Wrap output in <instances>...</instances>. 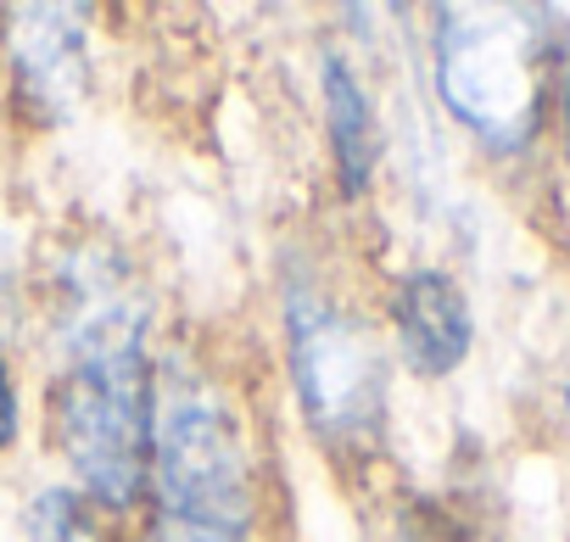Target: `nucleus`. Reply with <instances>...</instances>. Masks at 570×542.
<instances>
[{"label": "nucleus", "instance_id": "f257e3e1", "mask_svg": "<svg viewBox=\"0 0 570 542\" xmlns=\"http://www.w3.org/2000/svg\"><path fill=\"white\" fill-rule=\"evenodd\" d=\"M151 308L107 257H79L62 280V375L51 431L73 492L96 509H135L151 464Z\"/></svg>", "mask_w": 570, "mask_h": 542}, {"label": "nucleus", "instance_id": "f03ea898", "mask_svg": "<svg viewBox=\"0 0 570 542\" xmlns=\"http://www.w3.org/2000/svg\"><path fill=\"white\" fill-rule=\"evenodd\" d=\"M570 73V35L553 7H436L431 85L442 112L487 151L525 157Z\"/></svg>", "mask_w": 570, "mask_h": 542}, {"label": "nucleus", "instance_id": "7ed1b4c3", "mask_svg": "<svg viewBox=\"0 0 570 542\" xmlns=\"http://www.w3.org/2000/svg\"><path fill=\"white\" fill-rule=\"evenodd\" d=\"M146 492L168 525L252 536L257 525V459L240 408L202 369H151V464Z\"/></svg>", "mask_w": 570, "mask_h": 542}, {"label": "nucleus", "instance_id": "20e7f679", "mask_svg": "<svg viewBox=\"0 0 570 542\" xmlns=\"http://www.w3.org/2000/svg\"><path fill=\"white\" fill-rule=\"evenodd\" d=\"M285 369H292V392L308 431L331 453L358 459L381 442L386 347L353 308L297 286L285 297Z\"/></svg>", "mask_w": 570, "mask_h": 542}, {"label": "nucleus", "instance_id": "39448f33", "mask_svg": "<svg viewBox=\"0 0 570 542\" xmlns=\"http://www.w3.org/2000/svg\"><path fill=\"white\" fill-rule=\"evenodd\" d=\"M0 57L12 90L35 124H62L90 73V12L85 7H7L0 12Z\"/></svg>", "mask_w": 570, "mask_h": 542}, {"label": "nucleus", "instance_id": "423d86ee", "mask_svg": "<svg viewBox=\"0 0 570 542\" xmlns=\"http://www.w3.org/2000/svg\"><path fill=\"white\" fill-rule=\"evenodd\" d=\"M386 314H392V347H397L403 369L420 381H448L475 353L470 292L459 286V275H448L436 263L403 268Z\"/></svg>", "mask_w": 570, "mask_h": 542}, {"label": "nucleus", "instance_id": "0eeeda50", "mask_svg": "<svg viewBox=\"0 0 570 542\" xmlns=\"http://www.w3.org/2000/svg\"><path fill=\"white\" fill-rule=\"evenodd\" d=\"M320 90H325V129H331V157H336V185L342 196H364L370 179H375V162H381V124H375V101H370V85L358 79V68L331 51L325 57V73H320Z\"/></svg>", "mask_w": 570, "mask_h": 542}, {"label": "nucleus", "instance_id": "6e6552de", "mask_svg": "<svg viewBox=\"0 0 570 542\" xmlns=\"http://www.w3.org/2000/svg\"><path fill=\"white\" fill-rule=\"evenodd\" d=\"M23 542H101V531L73 486H46L23 514Z\"/></svg>", "mask_w": 570, "mask_h": 542}, {"label": "nucleus", "instance_id": "1a4fd4ad", "mask_svg": "<svg viewBox=\"0 0 570 542\" xmlns=\"http://www.w3.org/2000/svg\"><path fill=\"white\" fill-rule=\"evenodd\" d=\"M397 542H481V536H475V525H470L459 509H448V503H436V497H420V503L403 509Z\"/></svg>", "mask_w": 570, "mask_h": 542}, {"label": "nucleus", "instance_id": "9d476101", "mask_svg": "<svg viewBox=\"0 0 570 542\" xmlns=\"http://www.w3.org/2000/svg\"><path fill=\"white\" fill-rule=\"evenodd\" d=\"M23 431V397H18V375H12V358L0 353V453H12Z\"/></svg>", "mask_w": 570, "mask_h": 542}, {"label": "nucleus", "instance_id": "9b49d317", "mask_svg": "<svg viewBox=\"0 0 570 542\" xmlns=\"http://www.w3.org/2000/svg\"><path fill=\"white\" fill-rule=\"evenodd\" d=\"M553 124H559V162H564V190H570V73L559 79V96H553Z\"/></svg>", "mask_w": 570, "mask_h": 542}, {"label": "nucleus", "instance_id": "f8f14e48", "mask_svg": "<svg viewBox=\"0 0 570 542\" xmlns=\"http://www.w3.org/2000/svg\"><path fill=\"white\" fill-rule=\"evenodd\" d=\"M151 542H252V536H213V531H185V525H157V536Z\"/></svg>", "mask_w": 570, "mask_h": 542}, {"label": "nucleus", "instance_id": "ddd939ff", "mask_svg": "<svg viewBox=\"0 0 570 542\" xmlns=\"http://www.w3.org/2000/svg\"><path fill=\"white\" fill-rule=\"evenodd\" d=\"M559 414H564V425H570V369L559 375Z\"/></svg>", "mask_w": 570, "mask_h": 542}, {"label": "nucleus", "instance_id": "4468645a", "mask_svg": "<svg viewBox=\"0 0 570 542\" xmlns=\"http://www.w3.org/2000/svg\"><path fill=\"white\" fill-rule=\"evenodd\" d=\"M0 308H7V286H0Z\"/></svg>", "mask_w": 570, "mask_h": 542}]
</instances>
